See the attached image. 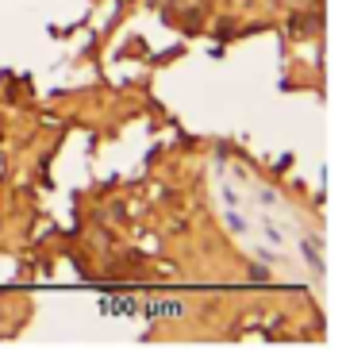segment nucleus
<instances>
[{
    "label": "nucleus",
    "mask_w": 346,
    "mask_h": 358,
    "mask_svg": "<svg viewBox=\"0 0 346 358\" xmlns=\"http://www.w3.org/2000/svg\"><path fill=\"white\" fill-rule=\"evenodd\" d=\"M304 255L312 258V266H315V270H323V258H319V250L312 247V239H304Z\"/></svg>",
    "instance_id": "nucleus-2"
},
{
    "label": "nucleus",
    "mask_w": 346,
    "mask_h": 358,
    "mask_svg": "<svg viewBox=\"0 0 346 358\" xmlns=\"http://www.w3.org/2000/svg\"><path fill=\"white\" fill-rule=\"evenodd\" d=\"M181 304H146V316H181Z\"/></svg>",
    "instance_id": "nucleus-1"
}]
</instances>
